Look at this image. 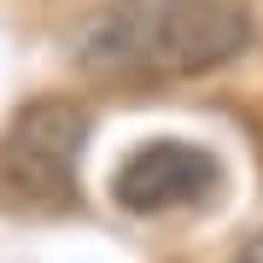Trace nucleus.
<instances>
[{
  "label": "nucleus",
  "instance_id": "nucleus-1",
  "mask_svg": "<svg viewBox=\"0 0 263 263\" xmlns=\"http://www.w3.org/2000/svg\"><path fill=\"white\" fill-rule=\"evenodd\" d=\"M252 35L240 0H105L76 29L70 59L100 82H181L234 65Z\"/></svg>",
  "mask_w": 263,
  "mask_h": 263
},
{
  "label": "nucleus",
  "instance_id": "nucleus-2",
  "mask_svg": "<svg viewBox=\"0 0 263 263\" xmlns=\"http://www.w3.org/2000/svg\"><path fill=\"white\" fill-rule=\"evenodd\" d=\"M88 146V111L76 100H29L0 135V193L24 205H70Z\"/></svg>",
  "mask_w": 263,
  "mask_h": 263
},
{
  "label": "nucleus",
  "instance_id": "nucleus-3",
  "mask_svg": "<svg viewBox=\"0 0 263 263\" xmlns=\"http://www.w3.org/2000/svg\"><path fill=\"white\" fill-rule=\"evenodd\" d=\"M222 187V164L193 141H146L117 164L111 199L135 216H164V211H199Z\"/></svg>",
  "mask_w": 263,
  "mask_h": 263
},
{
  "label": "nucleus",
  "instance_id": "nucleus-4",
  "mask_svg": "<svg viewBox=\"0 0 263 263\" xmlns=\"http://www.w3.org/2000/svg\"><path fill=\"white\" fill-rule=\"evenodd\" d=\"M234 263H263V228H257V234H252V240H246L240 252H234Z\"/></svg>",
  "mask_w": 263,
  "mask_h": 263
}]
</instances>
